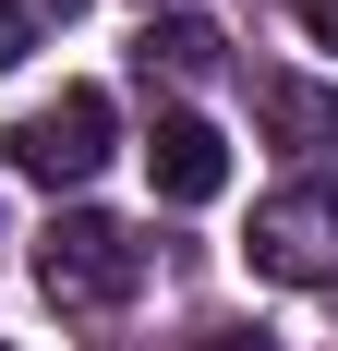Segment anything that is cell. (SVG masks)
<instances>
[{
	"instance_id": "2",
	"label": "cell",
	"mask_w": 338,
	"mask_h": 351,
	"mask_svg": "<svg viewBox=\"0 0 338 351\" xmlns=\"http://www.w3.org/2000/svg\"><path fill=\"white\" fill-rule=\"evenodd\" d=\"M109 134H121V109H109V85H61V97H36L25 121H12V170L49 182V194H73V182H97L109 170Z\"/></svg>"
},
{
	"instance_id": "5",
	"label": "cell",
	"mask_w": 338,
	"mask_h": 351,
	"mask_svg": "<svg viewBox=\"0 0 338 351\" xmlns=\"http://www.w3.org/2000/svg\"><path fill=\"white\" fill-rule=\"evenodd\" d=\"M133 61H145V85H205V73L230 61V36L205 25V12H169V25L133 36Z\"/></svg>"
},
{
	"instance_id": "1",
	"label": "cell",
	"mask_w": 338,
	"mask_h": 351,
	"mask_svg": "<svg viewBox=\"0 0 338 351\" xmlns=\"http://www.w3.org/2000/svg\"><path fill=\"white\" fill-rule=\"evenodd\" d=\"M25 267H36V291H49L61 315H109V303L145 291V243L121 230V218H97V206H61L25 243Z\"/></svg>"
},
{
	"instance_id": "10",
	"label": "cell",
	"mask_w": 338,
	"mask_h": 351,
	"mask_svg": "<svg viewBox=\"0 0 338 351\" xmlns=\"http://www.w3.org/2000/svg\"><path fill=\"white\" fill-rule=\"evenodd\" d=\"M25 12H85V0H25Z\"/></svg>"
},
{
	"instance_id": "8",
	"label": "cell",
	"mask_w": 338,
	"mask_h": 351,
	"mask_svg": "<svg viewBox=\"0 0 338 351\" xmlns=\"http://www.w3.org/2000/svg\"><path fill=\"white\" fill-rule=\"evenodd\" d=\"M290 12H302V36H314V49H338V0H290Z\"/></svg>"
},
{
	"instance_id": "3",
	"label": "cell",
	"mask_w": 338,
	"mask_h": 351,
	"mask_svg": "<svg viewBox=\"0 0 338 351\" xmlns=\"http://www.w3.org/2000/svg\"><path fill=\"white\" fill-rule=\"evenodd\" d=\"M242 254H254V279H290V291L338 279V182H278L242 230Z\"/></svg>"
},
{
	"instance_id": "9",
	"label": "cell",
	"mask_w": 338,
	"mask_h": 351,
	"mask_svg": "<svg viewBox=\"0 0 338 351\" xmlns=\"http://www.w3.org/2000/svg\"><path fill=\"white\" fill-rule=\"evenodd\" d=\"M194 351H266V327H205Z\"/></svg>"
},
{
	"instance_id": "4",
	"label": "cell",
	"mask_w": 338,
	"mask_h": 351,
	"mask_svg": "<svg viewBox=\"0 0 338 351\" xmlns=\"http://www.w3.org/2000/svg\"><path fill=\"white\" fill-rule=\"evenodd\" d=\"M145 170H157V194H169V206H218V194H230V145H218V121L169 109L157 134H145Z\"/></svg>"
},
{
	"instance_id": "6",
	"label": "cell",
	"mask_w": 338,
	"mask_h": 351,
	"mask_svg": "<svg viewBox=\"0 0 338 351\" xmlns=\"http://www.w3.org/2000/svg\"><path fill=\"white\" fill-rule=\"evenodd\" d=\"M266 134H278V145H338V85H314V73H266Z\"/></svg>"
},
{
	"instance_id": "7",
	"label": "cell",
	"mask_w": 338,
	"mask_h": 351,
	"mask_svg": "<svg viewBox=\"0 0 338 351\" xmlns=\"http://www.w3.org/2000/svg\"><path fill=\"white\" fill-rule=\"evenodd\" d=\"M25 49H36V12H25V0H0V73L25 61Z\"/></svg>"
}]
</instances>
